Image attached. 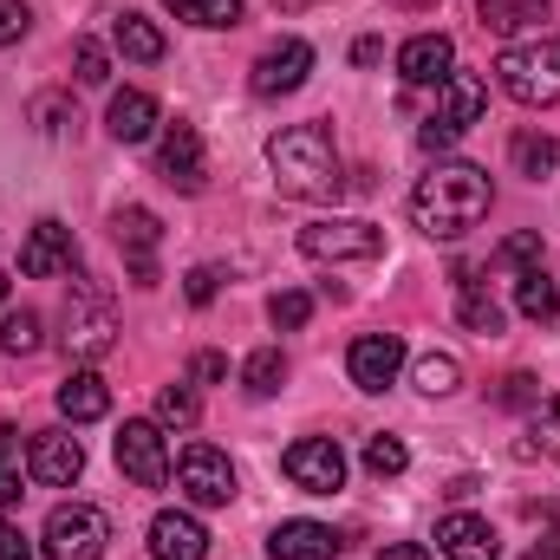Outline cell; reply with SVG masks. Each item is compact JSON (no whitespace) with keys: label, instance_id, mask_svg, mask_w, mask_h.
Here are the masks:
<instances>
[{"label":"cell","instance_id":"8","mask_svg":"<svg viewBox=\"0 0 560 560\" xmlns=\"http://www.w3.org/2000/svg\"><path fill=\"white\" fill-rule=\"evenodd\" d=\"M176 489L196 502V509H229L235 502V463L209 443H189L183 463H176Z\"/></svg>","mask_w":560,"mask_h":560},{"label":"cell","instance_id":"42","mask_svg":"<svg viewBox=\"0 0 560 560\" xmlns=\"http://www.w3.org/2000/svg\"><path fill=\"white\" fill-rule=\"evenodd\" d=\"M541 450L560 463V398H548V405H541Z\"/></svg>","mask_w":560,"mask_h":560},{"label":"cell","instance_id":"28","mask_svg":"<svg viewBox=\"0 0 560 560\" xmlns=\"http://www.w3.org/2000/svg\"><path fill=\"white\" fill-rule=\"evenodd\" d=\"M242 385H248V398H275L280 385H287V359H280V346L248 352V365H242Z\"/></svg>","mask_w":560,"mask_h":560},{"label":"cell","instance_id":"22","mask_svg":"<svg viewBox=\"0 0 560 560\" xmlns=\"http://www.w3.org/2000/svg\"><path fill=\"white\" fill-rule=\"evenodd\" d=\"M456 287H463L456 319H463L469 332H482V339H489V332H502V300H495V293H489L476 275H469V268H456Z\"/></svg>","mask_w":560,"mask_h":560},{"label":"cell","instance_id":"50","mask_svg":"<svg viewBox=\"0 0 560 560\" xmlns=\"http://www.w3.org/2000/svg\"><path fill=\"white\" fill-rule=\"evenodd\" d=\"M0 306H7V275H0Z\"/></svg>","mask_w":560,"mask_h":560},{"label":"cell","instance_id":"9","mask_svg":"<svg viewBox=\"0 0 560 560\" xmlns=\"http://www.w3.org/2000/svg\"><path fill=\"white\" fill-rule=\"evenodd\" d=\"M118 469L138 482V489H163L170 482V443H163V423L150 418H131L125 430H118Z\"/></svg>","mask_w":560,"mask_h":560},{"label":"cell","instance_id":"13","mask_svg":"<svg viewBox=\"0 0 560 560\" xmlns=\"http://www.w3.org/2000/svg\"><path fill=\"white\" fill-rule=\"evenodd\" d=\"M79 268V248H72V229L66 222H33V235L20 242V275L26 280H52Z\"/></svg>","mask_w":560,"mask_h":560},{"label":"cell","instance_id":"16","mask_svg":"<svg viewBox=\"0 0 560 560\" xmlns=\"http://www.w3.org/2000/svg\"><path fill=\"white\" fill-rule=\"evenodd\" d=\"M436 555L443 560H502V541H495V528L482 522V515H443L436 522Z\"/></svg>","mask_w":560,"mask_h":560},{"label":"cell","instance_id":"45","mask_svg":"<svg viewBox=\"0 0 560 560\" xmlns=\"http://www.w3.org/2000/svg\"><path fill=\"white\" fill-rule=\"evenodd\" d=\"M456 138H463V131H450L443 118H430V125H423V131H418V143H423V150H450V143H456Z\"/></svg>","mask_w":560,"mask_h":560},{"label":"cell","instance_id":"47","mask_svg":"<svg viewBox=\"0 0 560 560\" xmlns=\"http://www.w3.org/2000/svg\"><path fill=\"white\" fill-rule=\"evenodd\" d=\"M352 59H359V66H378V59H385V46H378V39H359V46H352Z\"/></svg>","mask_w":560,"mask_h":560},{"label":"cell","instance_id":"38","mask_svg":"<svg viewBox=\"0 0 560 560\" xmlns=\"http://www.w3.org/2000/svg\"><path fill=\"white\" fill-rule=\"evenodd\" d=\"M33 26V13H26V0H0V46H13L20 33Z\"/></svg>","mask_w":560,"mask_h":560},{"label":"cell","instance_id":"19","mask_svg":"<svg viewBox=\"0 0 560 560\" xmlns=\"http://www.w3.org/2000/svg\"><path fill=\"white\" fill-rule=\"evenodd\" d=\"M346 548L326 522H280L275 535H268V555L275 560H332Z\"/></svg>","mask_w":560,"mask_h":560},{"label":"cell","instance_id":"11","mask_svg":"<svg viewBox=\"0 0 560 560\" xmlns=\"http://www.w3.org/2000/svg\"><path fill=\"white\" fill-rule=\"evenodd\" d=\"M26 476L46 482V489H72V482L85 476V450H79V436H66V430H39V436L26 443Z\"/></svg>","mask_w":560,"mask_h":560},{"label":"cell","instance_id":"37","mask_svg":"<svg viewBox=\"0 0 560 560\" xmlns=\"http://www.w3.org/2000/svg\"><path fill=\"white\" fill-rule=\"evenodd\" d=\"M229 378V359L222 352H196L189 359V385H222Z\"/></svg>","mask_w":560,"mask_h":560},{"label":"cell","instance_id":"5","mask_svg":"<svg viewBox=\"0 0 560 560\" xmlns=\"http://www.w3.org/2000/svg\"><path fill=\"white\" fill-rule=\"evenodd\" d=\"M300 255L319 268H346V261H378L385 255V229L359 222V215H326L313 229H300Z\"/></svg>","mask_w":560,"mask_h":560},{"label":"cell","instance_id":"6","mask_svg":"<svg viewBox=\"0 0 560 560\" xmlns=\"http://www.w3.org/2000/svg\"><path fill=\"white\" fill-rule=\"evenodd\" d=\"M46 560H105L112 548V522H105V509H92V502H59L52 515H46Z\"/></svg>","mask_w":560,"mask_h":560},{"label":"cell","instance_id":"27","mask_svg":"<svg viewBox=\"0 0 560 560\" xmlns=\"http://www.w3.org/2000/svg\"><path fill=\"white\" fill-rule=\"evenodd\" d=\"M476 20H482L489 33H515V26H528V20H548V0H482Z\"/></svg>","mask_w":560,"mask_h":560},{"label":"cell","instance_id":"1","mask_svg":"<svg viewBox=\"0 0 560 560\" xmlns=\"http://www.w3.org/2000/svg\"><path fill=\"white\" fill-rule=\"evenodd\" d=\"M489 202H495V183L482 163H436L411 189V222L436 242H463L489 215Z\"/></svg>","mask_w":560,"mask_h":560},{"label":"cell","instance_id":"43","mask_svg":"<svg viewBox=\"0 0 560 560\" xmlns=\"http://www.w3.org/2000/svg\"><path fill=\"white\" fill-rule=\"evenodd\" d=\"M33 118H39V131H66V98H52V92H46V98L33 105Z\"/></svg>","mask_w":560,"mask_h":560},{"label":"cell","instance_id":"33","mask_svg":"<svg viewBox=\"0 0 560 560\" xmlns=\"http://www.w3.org/2000/svg\"><path fill=\"white\" fill-rule=\"evenodd\" d=\"M405 463H411V450H405L398 436H385V430H378V436L365 443V469H372L378 482H385V476H405Z\"/></svg>","mask_w":560,"mask_h":560},{"label":"cell","instance_id":"17","mask_svg":"<svg viewBox=\"0 0 560 560\" xmlns=\"http://www.w3.org/2000/svg\"><path fill=\"white\" fill-rule=\"evenodd\" d=\"M150 555L156 560H209V528L183 509H163L150 522Z\"/></svg>","mask_w":560,"mask_h":560},{"label":"cell","instance_id":"32","mask_svg":"<svg viewBox=\"0 0 560 560\" xmlns=\"http://www.w3.org/2000/svg\"><path fill=\"white\" fill-rule=\"evenodd\" d=\"M456 385H463L456 352H423V359H418V392H430V398H450Z\"/></svg>","mask_w":560,"mask_h":560},{"label":"cell","instance_id":"39","mask_svg":"<svg viewBox=\"0 0 560 560\" xmlns=\"http://www.w3.org/2000/svg\"><path fill=\"white\" fill-rule=\"evenodd\" d=\"M502 405H509V411H528V405H541V392H535V378H528V372H515V378L502 385Z\"/></svg>","mask_w":560,"mask_h":560},{"label":"cell","instance_id":"4","mask_svg":"<svg viewBox=\"0 0 560 560\" xmlns=\"http://www.w3.org/2000/svg\"><path fill=\"white\" fill-rule=\"evenodd\" d=\"M112 346H118V306H112L105 287H92L79 275L72 293H66V352L72 359H105Z\"/></svg>","mask_w":560,"mask_h":560},{"label":"cell","instance_id":"7","mask_svg":"<svg viewBox=\"0 0 560 560\" xmlns=\"http://www.w3.org/2000/svg\"><path fill=\"white\" fill-rule=\"evenodd\" d=\"M280 469H287V482L306 489V495H339V489H346V456H339L332 436H300V443H287Z\"/></svg>","mask_w":560,"mask_h":560},{"label":"cell","instance_id":"30","mask_svg":"<svg viewBox=\"0 0 560 560\" xmlns=\"http://www.w3.org/2000/svg\"><path fill=\"white\" fill-rule=\"evenodd\" d=\"M202 405H196V385H163L156 392V423L163 430H196Z\"/></svg>","mask_w":560,"mask_h":560},{"label":"cell","instance_id":"29","mask_svg":"<svg viewBox=\"0 0 560 560\" xmlns=\"http://www.w3.org/2000/svg\"><path fill=\"white\" fill-rule=\"evenodd\" d=\"M39 339H46V326H39V313H7L0 319V352H13V359H33L39 352Z\"/></svg>","mask_w":560,"mask_h":560},{"label":"cell","instance_id":"2","mask_svg":"<svg viewBox=\"0 0 560 560\" xmlns=\"http://www.w3.org/2000/svg\"><path fill=\"white\" fill-rule=\"evenodd\" d=\"M268 163H275L280 196H293V202H332L346 189L339 150H332L326 125H287V131H275L268 138Z\"/></svg>","mask_w":560,"mask_h":560},{"label":"cell","instance_id":"44","mask_svg":"<svg viewBox=\"0 0 560 560\" xmlns=\"http://www.w3.org/2000/svg\"><path fill=\"white\" fill-rule=\"evenodd\" d=\"M20 495H26V489H20V463H13V450H7V456H0V509L20 502Z\"/></svg>","mask_w":560,"mask_h":560},{"label":"cell","instance_id":"48","mask_svg":"<svg viewBox=\"0 0 560 560\" xmlns=\"http://www.w3.org/2000/svg\"><path fill=\"white\" fill-rule=\"evenodd\" d=\"M392 7H436V0H392Z\"/></svg>","mask_w":560,"mask_h":560},{"label":"cell","instance_id":"35","mask_svg":"<svg viewBox=\"0 0 560 560\" xmlns=\"http://www.w3.org/2000/svg\"><path fill=\"white\" fill-rule=\"evenodd\" d=\"M72 66H79L85 85H105V79H112V52H105L98 39H72Z\"/></svg>","mask_w":560,"mask_h":560},{"label":"cell","instance_id":"46","mask_svg":"<svg viewBox=\"0 0 560 560\" xmlns=\"http://www.w3.org/2000/svg\"><path fill=\"white\" fill-rule=\"evenodd\" d=\"M378 560H430V555H423L418 541H392V548H385Z\"/></svg>","mask_w":560,"mask_h":560},{"label":"cell","instance_id":"15","mask_svg":"<svg viewBox=\"0 0 560 560\" xmlns=\"http://www.w3.org/2000/svg\"><path fill=\"white\" fill-rule=\"evenodd\" d=\"M398 72H405V85H443V79L456 72V39H450V33H418V39H405V46H398Z\"/></svg>","mask_w":560,"mask_h":560},{"label":"cell","instance_id":"3","mask_svg":"<svg viewBox=\"0 0 560 560\" xmlns=\"http://www.w3.org/2000/svg\"><path fill=\"white\" fill-rule=\"evenodd\" d=\"M495 85H502L515 105H528V112L560 105V33L509 46V52L495 59Z\"/></svg>","mask_w":560,"mask_h":560},{"label":"cell","instance_id":"40","mask_svg":"<svg viewBox=\"0 0 560 560\" xmlns=\"http://www.w3.org/2000/svg\"><path fill=\"white\" fill-rule=\"evenodd\" d=\"M0 560H33V541H26L20 522H7V515H0Z\"/></svg>","mask_w":560,"mask_h":560},{"label":"cell","instance_id":"10","mask_svg":"<svg viewBox=\"0 0 560 560\" xmlns=\"http://www.w3.org/2000/svg\"><path fill=\"white\" fill-rule=\"evenodd\" d=\"M346 372H352L359 392H392L398 372H405V339H398V332H365V339H352Z\"/></svg>","mask_w":560,"mask_h":560},{"label":"cell","instance_id":"31","mask_svg":"<svg viewBox=\"0 0 560 560\" xmlns=\"http://www.w3.org/2000/svg\"><path fill=\"white\" fill-rule=\"evenodd\" d=\"M163 7H176L189 26H242V20H248L242 0H163Z\"/></svg>","mask_w":560,"mask_h":560},{"label":"cell","instance_id":"25","mask_svg":"<svg viewBox=\"0 0 560 560\" xmlns=\"http://www.w3.org/2000/svg\"><path fill=\"white\" fill-rule=\"evenodd\" d=\"M515 306L535 319V326H548V319H560V287L541 268H528V275H515Z\"/></svg>","mask_w":560,"mask_h":560},{"label":"cell","instance_id":"14","mask_svg":"<svg viewBox=\"0 0 560 560\" xmlns=\"http://www.w3.org/2000/svg\"><path fill=\"white\" fill-rule=\"evenodd\" d=\"M156 170H163V183H176L183 196H196L202 183H209V163H202V138H196V125H170L163 143H156Z\"/></svg>","mask_w":560,"mask_h":560},{"label":"cell","instance_id":"36","mask_svg":"<svg viewBox=\"0 0 560 560\" xmlns=\"http://www.w3.org/2000/svg\"><path fill=\"white\" fill-rule=\"evenodd\" d=\"M495 261H502V268H522V275L541 268V235H509V242L495 248Z\"/></svg>","mask_w":560,"mask_h":560},{"label":"cell","instance_id":"24","mask_svg":"<svg viewBox=\"0 0 560 560\" xmlns=\"http://www.w3.org/2000/svg\"><path fill=\"white\" fill-rule=\"evenodd\" d=\"M112 235H118V248H125V255H156L163 222H156L143 202H131V209H118V215H112Z\"/></svg>","mask_w":560,"mask_h":560},{"label":"cell","instance_id":"21","mask_svg":"<svg viewBox=\"0 0 560 560\" xmlns=\"http://www.w3.org/2000/svg\"><path fill=\"white\" fill-rule=\"evenodd\" d=\"M105 125H112V138H118V143H143V138H156L163 112H156V98H150V92H118V98H112V112H105Z\"/></svg>","mask_w":560,"mask_h":560},{"label":"cell","instance_id":"12","mask_svg":"<svg viewBox=\"0 0 560 560\" xmlns=\"http://www.w3.org/2000/svg\"><path fill=\"white\" fill-rule=\"evenodd\" d=\"M306 72H313V46H306V39H280V46H268V52L255 59L248 85H255V98H287V92L306 85Z\"/></svg>","mask_w":560,"mask_h":560},{"label":"cell","instance_id":"20","mask_svg":"<svg viewBox=\"0 0 560 560\" xmlns=\"http://www.w3.org/2000/svg\"><path fill=\"white\" fill-rule=\"evenodd\" d=\"M112 411V385L98 378V372H72L66 385H59V418L66 423H98Z\"/></svg>","mask_w":560,"mask_h":560},{"label":"cell","instance_id":"18","mask_svg":"<svg viewBox=\"0 0 560 560\" xmlns=\"http://www.w3.org/2000/svg\"><path fill=\"white\" fill-rule=\"evenodd\" d=\"M482 112H489V85H482L476 72H450V79L436 85V118H443L450 131H469Z\"/></svg>","mask_w":560,"mask_h":560},{"label":"cell","instance_id":"34","mask_svg":"<svg viewBox=\"0 0 560 560\" xmlns=\"http://www.w3.org/2000/svg\"><path fill=\"white\" fill-rule=\"evenodd\" d=\"M268 319H275L280 332L306 326V319H313V293H300V287H287V293H275V300H268Z\"/></svg>","mask_w":560,"mask_h":560},{"label":"cell","instance_id":"26","mask_svg":"<svg viewBox=\"0 0 560 560\" xmlns=\"http://www.w3.org/2000/svg\"><path fill=\"white\" fill-rule=\"evenodd\" d=\"M509 156H515V170H522V176H535V183H541V176H555L560 143L548 138V131H522V138L509 143Z\"/></svg>","mask_w":560,"mask_h":560},{"label":"cell","instance_id":"49","mask_svg":"<svg viewBox=\"0 0 560 560\" xmlns=\"http://www.w3.org/2000/svg\"><path fill=\"white\" fill-rule=\"evenodd\" d=\"M275 7H306V0H275Z\"/></svg>","mask_w":560,"mask_h":560},{"label":"cell","instance_id":"41","mask_svg":"<svg viewBox=\"0 0 560 560\" xmlns=\"http://www.w3.org/2000/svg\"><path fill=\"white\" fill-rule=\"evenodd\" d=\"M183 293H189V306H209V300H215V268H189Z\"/></svg>","mask_w":560,"mask_h":560},{"label":"cell","instance_id":"23","mask_svg":"<svg viewBox=\"0 0 560 560\" xmlns=\"http://www.w3.org/2000/svg\"><path fill=\"white\" fill-rule=\"evenodd\" d=\"M112 39H118V52L138 59V66H156V59H163V33H156L143 13H118V20H112Z\"/></svg>","mask_w":560,"mask_h":560}]
</instances>
